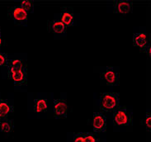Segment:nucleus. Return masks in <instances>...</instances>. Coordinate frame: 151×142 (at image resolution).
I'll return each mask as SVG.
<instances>
[{"label":"nucleus","instance_id":"nucleus-17","mask_svg":"<svg viewBox=\"0 0 151 142\" xmlns=\"http://www.w3.org/2000/svg\"><path fill=\"white\" fill-rule=\"evenodd\" d=\"M21 8L25 9L27 12V11H32L33 8V3L32 0H23L21 2Z\"/></svg>","mask_w":151,"mask_h":142},{"label":"nucleus","instance_id":"nucleus-12","mask_svg":"<svg viewBox=\"0 0 151 142\" xmlns=\"http://www.w3.org/2000/svg\"><path fill=\"white\" fill-rule=\"evenodd\" d=\"M47 107H48V102L46 99L40 98V99H37L34 102V110L37 112H45L47 110Z\"/></svg>","mask_w":151,"mask_h":142},{"label":"nucleus","instance_id":"nucleus-4","mask_svg":"<svg viewBox=\"0 0 151 142\" xmlns=\"http://www.w3.org/2000/svg\"><path fill=\"white\" fill-rule=\"evenodd\" d=\"M54 114L57 117H66L68 112V104L64 99H56L53 104Z\"/></svg>","mask_w":151,"mask_h":142},{"label":"nucleus","instance_id":"nucleus-13","mask_svg":"<svg viewBox=\"0 0 151 142\" xmlns=\"http://www.w3.org/2000/svg\"><path fill=\"white\" fill-rule=\"evenodd\" d=\"M9 72L12 71H16V70H20L26 68L24 66V62L21 60H13L10 62V66H9Z\"/></svg>","mask_w":151,"mask_h":142},{"label":"nucleus","instance_id":"nucleus-11","mask_svg":"<svg viewBox=\"0 0 151 142\" xmlns=\"http://www.w3.org/2000/svg\"><path fill=\"white\" fill-rule=\"evenodd\" d=\"M49 28L50 31H52L55 33H63L65 31L66 26L63 24L60 21L54 20L51 21L49 23Z\"/></svg>","mask_w":151,"mask_h":142},{"label":"nucleus","instance_id":"nucleus-9","mask_svg":"<svg viewBox=\"0 0 151 142\" xmlns=\"http://www.w3.org/2000/svg\"><path fill=\"white\" fill-rule=\"evenodd\" d=\"M74 20V16L73 12L70 11L68 8L62 9V12L60 13V22L65 26H70L73 23Z\"/></svg>","mask_w":151,"mask_h":142},{"label":"nucleus","instance_id":"nucleus-8","mask_svg":"<svg viewBox=\"0 0 151 142\" xmlns=\"http://www.w3.org/2000/svg\"><path fill=\"white\" fill-rule=\"evenodd\" d=\"M9 73L11 74V78L16 84H22L27 83V69L26 68L20 69V70L12 71Z\"/></svg>","mask_w":151,"mask_h":142},{"label":"nucleus","instance_id":"nucleus-23","mask_svg":"<svg viewBox=\"0 0 151 142\" xmlns=\"http://www.w3.org/2000/svg\"><path fill=\"white\" fill-rule=\"evenodd\" d=\"M0 118H1V116H0Z\"/></svg>","mask_w":151,"mask_h":142},{"label":"nucleus","instance_id":"nucleus-22","mask_svg":"<svg viewBox=\"0 0 151 142\" xmlns=\"http://www.w3.org/2000/svg\"><path fill=\"white\" fill-rule=\"evenodd\" d=\"M2 44V39H1V37H0V45Z\"/></svg>","mask_w":151,"mask_h":142},{"label":"nucleus","instance_id":"nucleus-19","mask_svg":"<svg viewBox=\"0 0 151 142\" xmlns=\"http://www.w3.org/2000/svg\"><path fill=\"white\" fill-rule=\"evenodd\" d=\"M74 142H83V136L81 133H78L75 135Z\"/></svg>","mask_w":151,"mask_h":142},{"label":"nucleus","instance_id":"nucleus-14","mask_svg":"<svg viewBox=\"0 0 151 142\" xmlns=\"http://www.w3.org/2000/svg\"><path fill=\"white\" fill-rule=\"evenodd\" d=\"M83 142H99L100 138L98 133H83Z\"/></svg>","mask_w":151,"mask_h":142},{"label":"nucleus","instance_id":"nucleus-3","mask_svg":"<svg viewBox=\"0 0 151 142\" xmlns=\"http://www.w3.org/2000/svg\"><path fill=\"white\" fill-rule=\"evenodd\" d=\"M93 128L95 133L102 132L106 130V117L103 112H95L93 114V122H92Z\"/></svg>","mask_w":151,"mask_h":142},{"label":"nucleus","instance_id":"nucleus-5","mask_svg":"<svg viewBox=\"0 0 151 142\" xmlns=\"http://www.w3.org/2000/svg\"><path fill=\"white\" fill-rule=\"evenodd\" d=\"M132 8V2L128 0L114 1V11L122 14H127Z\"/></svg>","mask_w":151,"mask_h":142},{"label":"nucleus","instance_id":"nucleus-6","mask_svg":"<svg viewBox=\"0 0 151 142\" xmlns=\"http://www.w3.org/2000/svg\"><path fill=\"white\" fill-rule=\"evenodd\" d=\"M133 43L141 50H145L148 45L150 44L147 35L143 32L135 33L133 35Z\"/></svg>","mask_w":151,"mask_h":142},{"label":"nucleus","instance_id":"nucleus-7","mask_svg":"<svg viewBox=\"0 0 151 142\" xmlns=\"http://www.w3.org/2000/svg\"><path fill=\"white\" fill-rule=\"evenodd\" d=\"M102 79L107 84H115L119 79V74L112 69H106L101 74Z\"/></svg>","mask_w":151,"mask_h":142},{"label":"nucleus","instance_id":"nucleus-21","mask_svg":"<svg viewBox=\"0 0 151 142\" xmlns=\"http://www.w3.org/2000/svg\"><path fill=\"white\" fill-rule=\"evenodd\" d=\"M150 49H151L150 45L149 44L147 47H146V49H145V50H146V53H147L148 56H149V57H150Z\"/></svg>","mask_w":151,"mask_h":142},{"label":"nucleus","instance_id":"nucleus-2","mask_svg":"<svg viewBox=\"0 0 151 142\" xmlns=\"http://www.w3.org/2000/svg\"><path fill=\"white\" fill-rule=\"evenodd\" d=\"M131 113L126 107H120L113 112V123L117 126L131 124Z\"/></svg>","mask_w":151,"mask_h":142},{"label":"nucleus","instance_id":"nucleus-1","mask_svg":"<svg viewBox=\"0 0 151 142\" xmlns=\"http://www.w3.org/2000/svg\"><path fill=\"white\" fill-rule=\"evenodd\" d=\"M120 95L117 93H104L100 95V108L102 112H114L119 107Z\"/></svg>","mask_w":151,"mask_h":142},{"label":"nucleus","instance_id":"nucleus-16","mask_svg":"<svg viewBox=\"0 0 151 142\" xmlns=\"http://www.w3.org/2000/svg\"><path fill=\"white\" fill-rule=\"evenodd\" d=\"M0 128L4 132H10L12 129V122L9 120L4 121L0 125Z\"/></svg>","mask_w":151,"mask_h":142},{"label":"nucleus","instance_id":"nucleus-10","mask_svg":"<svg viewBox=\"0 0 151 142\" xmlns=\"http://www.w3.org/2000/svg\"><path fill=\"white\" fill-rule=\"evenodd\" d=\"M12 14L13 18L15 20L19 21V22L27 20V12L21 7H17L14 8Z\"/></svg>","mask_w":151,"mask_h":142},{"label":"nucleus","instance_id":"nucleus-20","mask_svg":"<svg viewBox=\"0 0 151 142\" xmlns=\"http://www.w3.org/2000/svg\"><path fill=\"white\" fill-rule=\"evenodd\" d=\"M6 62V57L4 56L3 54L0 53V65H3Z\"/></svg>","mask_w":151,"mask_h":142},{"label":"nucleus","instance_id":"nucleus-15","mask_svg":"<svg viewBox=\"0 0 151 142\" xmlns=\"http://www.w3.org/2000/svg\"><path fill=\"white\" fill-rule=\"evenodd\" d=\"M11 111V107L8 105L6 102H0V116L5 117L7 116Z\"/></svg>","mask_w":151,"mask_h":142},{"label":"nucleus","instance_id":"nucleus-18","mask_svg":"<svg viewBox=\"0 0 151 142\" xmlns=\"http://www.w3.org/2000/svg\"><path fill=\"white\" fill-rule=\"evenodd\" d=\"M145 126L146 127V130L150 131L151 130V115L150 112H147L146 117L145 119Z\"/></svg>","mask_w":151,"mask_h":142}]
</instances>
